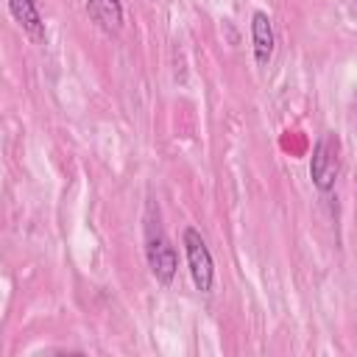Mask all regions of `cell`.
<instances>
[{
  "instance_id": "6da1fadb",
  "label": "cell",
  "mask_w": 357,
  "mask_h": 357,
  "mask_svg": "<svg viewBox=\"0 0 357 357\" xmlns=\"http://www.w3.org/2000/svg\"><path fill=\"white\" fill-rule=\"evenodd\" d=\"M145 259H148V268L159 284L173 282L176 268H178V257H176V248L170 245V240L159 223V209L153 206V201H148V212H145Z\"/></svg>"
},
{
  "instance_id": "7a4b0ae2",
  "label": "cell",
  "mask_w": 357,
  "mask_h": 357,
  "mask_svg": "<svg viewBox=\"0 0 357 357\" xmlns=\"http://www.w3.org/2000/svg\"><path fill=\"white\" fill-rule=\"evenodd\" d=\"M340 173V139L337 134L326 131L318 137L310 159V178L321 192H329Z\"/></svg>"
},
{
  "instance_id": "3957f363",
  "label": "cell",
  "mask_w": 357,
  "mask_h": 357,
  "mask_svg": "<svg viewBox=\"0 0 357 357\" xmlns=\"http://www.w3.org/2000/svg\"><path fill=\"white\" fill-rule=\"evenodd\" d=\"M181 243H184V254H187V265H190V276H192L195 290L209 293L215 284V262H212V254H209L201 231L187 226L181 234Z\"/></svg>"
},
{
  "instance_id": "277c9868",
  "label": "cell",
  "mask_w": 357,
  "mask_h": 357,
  "mask_svg": "<svg viewBox=\"0 0 357 357\" xmlns=\"http://www.w3.org/2000/svg\"><path fill=\"white\" fill-rule=\"evenodd\" d=\"M251 42H254V59H257V64L259 67H268L271 59H273L276 36H273L271 17L265 11H254V17H251Z\"/></svg>"
},
{
  "instance_id": "5b68a950",
  "label": "cell",
  "mask_w": 357,
  "mask_h": 357,
  "mask_svg": "<svg viewBox=\"0 0 357 357\" xmlns=\"http://www.w3.org/2000/svg\"><path fill=\"white\" fill-rule=\"evenodd\" d=\"M8 11L33 42H45V22L36 0H8Z\"/></svg>"
},
{
  "instance_id": "8992f818",
  "label": "cell",
  "mask_w": 357,
  "mask_h": 357,
  "mask_svg": "<svg viewBox=\"0 0 357 357\" xmlns=\"http://www.w3.org/2000/svg\"><path fill=\"white\" fill-rule=\"evenodd\" d=\"M86 14L106 33H120V28H123V3L120 0H86Z\"/></svg>"
}]
</instances>
